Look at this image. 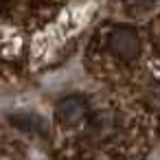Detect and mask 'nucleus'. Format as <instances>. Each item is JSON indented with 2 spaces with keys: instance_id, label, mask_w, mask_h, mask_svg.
I'll return each mask as SVG.
<instances>
[{
  "instance_id": "nucleus-1",
  "label": "nucleus",
  "mask_w": 160,
  "mask_h": 160,
  "mask_svg": "<svg viewBox=\"0 0 160 160\" xmlns=\"http://www.w3.org/2000/svg\"><path fill=\"white\" fill-rule=\"evenodd\" d=\"M110 51L123 59H129L138 53V38L127 29H116L110 35Z\"/></svg>"
},
{
  "instance_id": "nucleus-2",
  "label": "nucleus",
  "mask_w": 160,
  "mask_h": 160,
  "mask_svg": "<svg viewBox=\"0 0 160 160\" xmlns=\"http://www.w3.org/2000/svg\"><path fill=\"white\" fill-rule=\"evenodd\" d=\"M86 116V103L77 97H70V99H64L59 105H57V118L66 125H75L79 123L81 118Z\"/></svg>"
}]
</instances>
